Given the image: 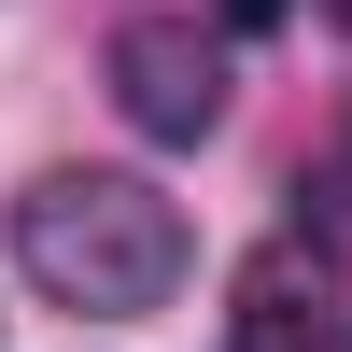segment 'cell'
<instances>
[{
  "label": "cell",
  "instance_id": "5b68a950",
  "mask_svg": "<svg viewBox=\"0 0 352 352\" xmlns=\"http://www.w3.org/2000/svg\"><path fill=\"white\" fill-rule=\"evenodd\" d=\"M338 14H352V0H338Z\"/></svg>",
  "mask_w": 352,
  "mask_h": 352
},
{
  "label": "cell",
  "instance_id": "277c9868",
  "mask_svg": "<svg viewBox=\"0 0 352 352\" xmlns=\"http://www.w3.org/2000/svg\"><path fill=\"white\" fill-rule=\"evenodd\" d=\"M226 14H240V28H268V14H282V0H226Z\"/></svg>",
  "mask_w": 352,
  "mask_h": 352
},
{
  "label": "cell",
  "instance_id": "7a4b0ae2",
  "mask_svg": "<svg viewBox=\"0 0 352 352\" xmlns=\"http://www.w3.org/2000/svg\"><path fill=\"white\" fill-rule=\"evenodd\" d=\"M113 99H127L141 141H197L226 113V56L197 43V14H127L113 28Z\"/></svg>",
  "mask_w": 352,
  "mask_h": 352
},
{
  "label": "cell",
  "instance_id": "6da1fadb",
  "mask_svg": "<svg viewBox=\"0 0 352 352\" xmlns=\"http://www.w3.org/2000/svg\"><path fill=\"white\" fill-rule=\"evenodd\" d=\"M14 254L56 310H99V324H141V310L184 296L197 268V226L184 197H155L141 169H43L14 197Z\"/></svg>",
  "mask_w": 352,
  "mask_h": 352
},
{
  "label": "cell",
  "instance_id": "3957f363",
  "mask_svg": "<svg viewBox=\"0 0 352 352\" xmlns=\"http://www.w3.org/2000/svg\"><path fill=\"white\" fill-rule=\"evenodd\" d=\"M240 352H324V254H254L240 282Z\"/></svg>",
  "mask_w": 352,
  "mask_h": 352
}]
</instances>
